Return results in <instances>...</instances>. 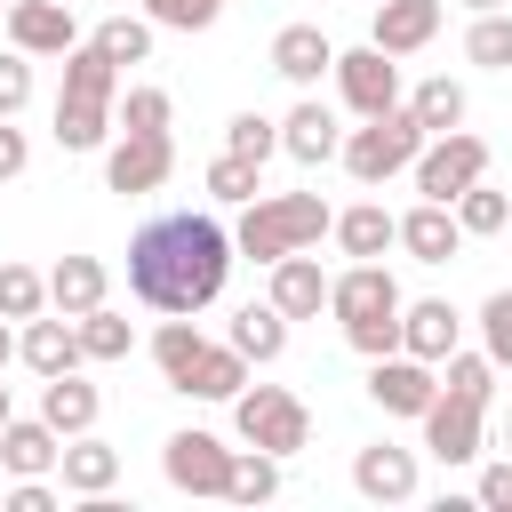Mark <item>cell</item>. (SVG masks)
<instances>
[{
  "mask_svg": "<svg viewBox=\"0 0 512 512\" xmlns=\"http://www.w3.org/2000/svg\"><path fill=\"white\" fill-rule=\"evenodd\" d=\"M224 152H240V160L264 168V160L280 152V120H264V112H232V120H224Z\"/></svg>",
  "mask_w": 512,
  "mask_h": 512,
  "instance_id": "e575fe53",
  "label": "cell"
},
{
  "mask_svg": "<svg viewBox=\"0 0 512 512\" xmlns=\"http://www.w3.org/2000/svg\"><path fill=\"white\" fill-rule=\"evenodd\" d=\"M408 112L424 120V136H448V128H464V88L440 72V80H424V88L408 96Z\"/></svg>",
  "mask_w": 512,
  "mask_h": 512,
  "instance_id": "f546056e",
  "label": "cell"
},
{
  "mask_svg": "<svg viewBox=\"0 0 512 512\" xmlns=\"http://www.w3.org/2000/svg\"><path fill=\"white\" fill-rule=\"evenodd\" d=\"M480 176H488V144L464 136V128H448V136H432V144L416 152V192H424V200H448V208H456Z\"/></svg>",
  "mask_w": 512,
  "mask_h": 512,
  "instance_id": "ba28073f",
  "label": "cell"
},
{
  "mask_svg": "<svg viewBox=\"0 0 512 512\" xmlns=\"http://www.w3.org/2000/svg\"><path fill=\"white\" fill-rule=\"evenodd\" d=\"M40 312H48V272L0 264V320H40Z\"/></svg>",
  "mask_w": 512,
  "mask_h": 512,
  "instance_id": "1f68e13d",
  "label": "cell"
},
{
  "mask_svg": "<svg viewBox=\"0 0 512 512\" xmlns=\"http://www.w3.org/2000/svg\"><path fill=\"white\" fill-rule=\"evenodd\" d=\"M104 288H112V280H104V264H96V256H56V272H48V304H56V312H72V320H80V312H96V304H104Z\"/></svg>",
  "mask_w": 512,
  "mask_h": 512,
  "instance_id": "484cf974",
  "label": "cell"
},
{
  "mask_svg": "<svg viewBox=\"0 0 512 512\" xmlns=\"http://www.w3.org/2000/svg\"><path fill=\"white\" fill-rule=\"evenodd\" d=\"M432 32H440V0H376V16H368V40L384 56H416V48H432Z\"/></svg>",
  "mask_w": 512,
  "mask_h": 512,
  "instance_id": "9a60e30c",
  "label": "cell"
},
{
  "mask_svg": "<svg viewBox=\"0 0 512 512\" xmlns=\"http://www.w3.org/2000/svg\"><path fill=\"white\" fill-rule=\"evenodd\" d=\"M8 40H16L24 56H72V48H80L72 0H8Z\"/></svg>",
  "mask_w": 512,
  "mask_h": 512,
  "instance_id": "4fadbf2b",
  "label": "cell"
},
{
  "mask_svg": "<svg viewBox=\"0 0 512 512\" xmlns=\"http://www.w3.org/2000/svg\"><path fill=\"white\" fill-rule=\"evenodd\" d=\"M264 184H256V160H240V152H216L208 160V200H256Z\"/></svg>",
  "mask_w": 512,
  "mask_h": 512,
  "instance_id": "74e56055",
  "label": "cell"
},
{
  "mask_svg": "<svg viewBox=\"0 0 512 512\" xmlns=\"http://www.w3.org/2000/svg\"><path fill=\"white\" fill-rule=\"evenodd\" d=\"M112 104H120V64L96 40H80L64 56V88H56V144L64 152H96L112 136Z\"/></svg>",
  "mask_w": 512,
  "mask_h": 512,
  "instance_id": "7a4b0ae2",
  "label": "cell"
},
{
  "mask_svg": "<svg viewBox=\"0 0 512 512\" xmlns=\"http://www.w3.org/2000/svg\"><path fill=\"white\" fill-rule=\"evenodd\" d=\"M168 168H176V144H168V136H136V128H128V136L104 152V184H112V192H128V200L160 192V184H168Z\"/></svg>",
  "mask_w": 512,
  "mask_h": 512,
  "instance_id": "8fae6325",
  "label": "cell"
},
{
  "mask_svg": "<svg viewBox=\"0 0 512 512\" xmlns=\"http://www.w3.org/2000/svg\"><path fill=\"white\" fill-rule=\"evenodd\" d=\"M480 504L512 512V464H488V472H480Z\"/></svg>",
  "mask_w": 512,
  "mask_h": 512,
  "instance_id": "f6af8a7d",
  "label": "cell"
},
{
  "mask_svg": "<svg viewBox=\"0 0 512 512\" xmlns=\"http://www.w3.org/2000/svg\"><path fill=\"white\" fill-rule=\"evenodd\" d=\"M480 344H488L496 368H512V288H496V296L480 304Z\"/></svg>",
  "mask_w": 512,
  "mask_h": 512,
  "instance_id": "f35d334b",
  "label": "cell"
},
{
  "mask_svg": "<svg viewBox=\"0 0 512 512\" xmlns=\"http://www.w3.org/2000/svg\"><path fill=\"white\" fill-rule=\"evenodd\" d=\"M160 472H168V488H184V496H224V488H232V448H224L216 432H168Z\"/></svg>",
  "mask_w": 512,
  "mask_h": 512,
  "instance_id": "9c48e42d",
  "label": "cell"
},
{
  "mask_svg": "<svg viewBox=\"0 0 512 512\" xmlns=\"http://www.w3.org/2000/svg\"><path fill=\"white\" fill-rule=\"evenodd\" d=\"M96 48H104L112 64H144V56H152V24H144V16H104V24H96Z\"/></svg>",
  "mask_w": 512,
  "mask_h": 512,
  "instance_id": "d590c367",
  "label": "cell"
},
{
  "mask_svg": "<svg viewBox=\"0 0 512 512\" xmlns=\"http://www.w3.org/2000/svg\"><path fill=\"white\" fill-rule=\"evenodd\" d=\"M72 328H80V352H88V360H128V352H136V328H128V320H120L112 304L80 312Z\"/></svg>",
  "mask_w": 512,
  "mask_h": 512,
  "instance_id": "f1b7e54d",
  "label": "cell"
},
{
  "mask_svg": "<svg viewBox=\"0 0 512 512\" xmlns=\"http://www.w3.org/2000/svg\"><path fill=\"white\" fill-rule=\"evenodd\" d=\"M464 8H472V16H488V8H504V0H464Z\"/></svg>",
  "mask_w": 512,
  "mask_h": 512,
  "instance_id": "c3c4849f",
  "label": "cell"
},
{
  "mask_svg": "<svg viewBox=\"0 0 512 512\" xmlns=\"http://www.w3.org/2000/svg\"><path fill=\"white\" fill-rule=\"evenodd\" d=\"M400 248H408L416 264H448V256L464 248V224H456V208H448V200H416V208L400 216Z\"/></svg>",
  "mask_w": 512,
  "mask_h": 512,
  "instance_id": "d6986e66",
  "label": "cell"
},
{
  "mask_svg": "<svg viewBox=\"0 0 512 512\" xmlns=\"http://www.w3.org/2000/svg\"><path fill=\"white\" fill-rule=\"evenodd\" d=\"M456 224H464V240H488V232H504V224H512V200H504V192L480 176V184L456 200Z\"/></svg>",
  "mask_w": 512,
  "mask_h": 512,
  "instance_id": "836d02e7",
  "label": "cell"
},
{
  "mask_svg": "<svg viewBox=\"0 0 512 512\" xmlns=\"http://www.w3.org/2000/svg\"><path fill=\"white\" fill-rule=\"evenodd\" d=\"M464 56H472L480 72H512V16H504V8L472 16V32H464Z\"/></svg>",
  "mask_w": 512,
  "mask_h": 512,
  "instance_id": "d6a6232c",
  "label": "cell"
},
{
  "mask_svg": "<svg viewBox=\"0 0 512 512\" xmlns=\"http://www.w3.org/2000/svg\"><path fill=\"white\" fill-rule=\"evenodd\" d=\"M400 304H408V296H400V280H392L376 256L328 280V312L344 320V344H352V352H368V360L400 352Z\"/></svg>",
  "mask_w": 512,
  "mask_h": 512,
  "instance_id": "3957f363",
  "label": "cell"
},
{
  "mask_svg": "<svg viewBox=\"0 0 512 512\" xmlns=\"http://www.w3.org/2000/svg\"><path fill=\"white\" fill-rule=\"evenodd\" d=\"M416 424H424V448H432L440 464H472V456H480V432H488V392L440 376V392H432V408H424Z\"/></svg>",
  "mask_w": 512,
  "mask_h": 512,
  "instance_id": "52a82bcc",
  "label": "cell"
},
{
  "mask_svg": "<svg viewBox=\"0 0 512 512\" xmlns=\"http://www.w3.org/2000/svg\"><path fill=\"white\" fill-rule=\"evenodd\" d=\"M8 416H16V400H8V384H0V432H8Z\"/></svg>",
  "mask_w": 512,
  "mask_h": 512,
  "instance_id": "7dc6e473",
  "label": "cell"
},
{
  "mask_svg": "<svg viewBox=\"0 0 512 512\" xmlns=\"http://www.w3.org/2000/svg\"><path fill=\"white\" fill-rule=\"evenodd\" d=\"M16 352H24V368H32V376H64V368H80V360H88V352H80L72 312H56V320H24Z\"/></svg>",
  "mask_w": 512,
  "mask_h": 512,
  "instance_id": "ffe728a7",
  "label": "cell"
},
{
  "mask_svg": "<svg viewBox=\"0 0 512 512\" xmlns=\"http://www.w3.org/2000/svg\"><path fill=\"white\" fill-rule=\"evenodd\" d=\"M456 328H464V312L448 304V296H424V304H400V352H416V360H448L456 352Z\"/></svg>",
  "mask_w": 512,
  "mask_h": 512,
  "instance_id": "2e32d148",
  "label": "cell"
},
{
  "mask_svg": "<svg viewBox=\"0 0 512 512\" xmlns=\"http://www.w3.org/2000/svg\"><path fill=\"white\" fill-rule=\"evenodd\" d=\"M352 488H360L368 504H408V496H416V448H392V440L360 448V456H352Z\"/></svg>",
  "mask_w": 512,
  "mask_h": 512,
  "instance_id": "5bb4252c",
  "label": "cell"
},
{
  "mask_svg": "<svg viewBox=\"0 0 512 512\" xmlns=\"http://www.w3.org/2000/svg\"><path fill=\"white\" fill-rule=\"evenodd\" d=\"M200 344H208V336L192 328V312H168V320H160V336H152V360H160V376L176 384V376L200 360Z\"/></svg>",
  "mask_w": 512,
  "mask_h": 512,
  "instance_id": "4dcf8cb0",
  "label": "cell"
},
{
  "mask_svg": "<svg viewBox=\"0 0 512 512\" xmlns=\"http://www.w3.org/2000/svg\"><path fill=\"white\" fill-rule=\"evenodd\" d=\"M152 8V24H168V32H208L216 16H224V0H144Z\"/></svg>",
  "mask_w": 512,
  "mask_h": 512,
  "instance_id": "60d3db41",
  "label": "cell"
},
{
  "mask_svg": "<svg viewBox=\"0 0 512 512\" xmlns=\"http://www.w3.org/2000/svg\"><path fill=\"white\" fill-rule=\"evenodd\" d=\"M0 16H8V0H0Z\"/></svg>",
  "mask_w": 512,
  "mask_h": 512,
  "instance_id": "681fc988",
  "label": "cell"
},
{
  "mask_svg": "<svg viewBox=\"0 0 512 512\" xmlns=\"http://www.w3.org/2000/svg\"><path fill=\"white\" fill-rule=\"evenodd\" d=\"M56 456H64V432H56L48 416H8V432H0V464H8L16 480L56 472Z\"/></svg>",
  "mask_w": 512,
  "mask_h": 512,
  "instance_id": "44dd1931",
  "label": "cell"
},
{
  "mask_svg": "<svg viewBox=\"0 0 512 512\" xmlns=\"http://www.w3.org/2000/svg\"><path fill=\"white\" fill-rule=\"evenodd\" d=\"M432 392H440V376H432V360H416V352H384V360L368 368V400H376L384 416H424Z\"/></svg>",
  "mask_w": 512,
  "mask_h": 512,
  "instance_id": "7c38bea8",
  "label": "cell"
},
{
  "mask_svg": "<svg viewBox=\"0 0 512 512\" xmlns=\"http://www.w3.org/2000/svg\"><path fill=\"white\" fill-rule=\"evenodd\" d=\"M336 88H344V104L368 120V112H392L400 104V64L368 40V48H336Z\"/></svg>",
  "mask_w": 512,
  "mask_h": 512,
  "instance_id": "30bf717a",
  "label": "cell"
},
{
  "mask_svg": "<svg viewBox=\"0 0 512 512\" xmlns=\"http://www.w3.org/2000/svg\"><path fill=\"white\" fill-rule=\"evenodd\" d=\"M224 496H240V504H264V496H280V456H264V448L232 456V488H224Z\"/></svg>",
  "mask_w": 512,
  "mask_h": 512,
  "instance_id": "8d00e7d4",
  "label": "cell"
},
{
  "mask_svg": "<svg viewBox=\"0 0 512 512\" xmlns=\"http://www.w3.org/2000/svg\"><path fill=\"white\" fill-rule=\"evenodd\" d=\"M96 408H104L96 384H80L72 368H64V376H40V416H48L64 440H72V432H96Z\"/></svg>",
  "mask_w": 512,
  "mask_h": 512,
  "instance_id": "d4e9b609",
  "label": "cell"
},
{
  "mask_svg": "<svg viewBox=\"0 0 512 512\" xmlns=\"http://www.w3.org/2000/svg\"><path fill=\"white\" fill-rule=\"evenodd\" d=\"M232 424H240V440H248V448H264V456H296V448L312 440L304 400H296V392H280V384H240Z\"/></svg>",
  "mask_w": 512,
  "mask_h": 512,
  "instance_id": "8992f818",
  "label": "cell"
},
{
  "mask_svg": "<svg viewBox=\"0 0 512 512\" xmlns=\"http://www.w3.org/2000/svg\"><path fill=\"white\" fill-rule=\"evenodd\" d=\"M8 360H16V336H8V320H0V368H8Z\"/></svg>",
  "mask_w": 512,
  "mask_h": 512,
  "instance_id": "bcb514c9",
  "label": "cell"
},
{
  "mask_svg": "<svg viewBox=\"0 0 512 512\" xmlns=\"http://www.w3.org/2000/svg\"><path fill=\"white\" fill-rule=\"evenodd\" d=\"M48 504H56V488H48V480H40V472H32V480H16V488H8V512H48Z\"/></svg>",
  "mask_w": 512,
  "mask_h": 512,
  "instance_id": "7bdbcfd3",
  "label": "cell"
},
{
  "mask_svg": "<svg viewBox=\"0 0 512 512\" xmlns=\"http://www.w3.org/2000/svg\"><path fill=\"white\" fill-rule=\"evenodd\" d=\"M432 136H424V120L408 112V104H392V112H368L352 136H344V168H352V184H384V176H400V168H416V152H424Z\"/></svg>",
  "mask_w": 512,
  "mask_h": 512,
  "instance_id": "5b68a950",
  "label": "cell"
},
{
  "mask_svg": "<svg viewBox=\"0 0 512 512\" xmlns=\"http://www.w3.org/2000/svg\"><path fill=\"white\" fill-rule=\"evenodd\" d=\"M232 232L216 216H152L136 240H128V288L152 304V312H208L232 280Z\"/></svg>",
  "mask_w": 512,
  "mask_h": 512,
  "instance_id": "6da1fadb",
  "label": "cell"
},
{
  "mask_svg": "<svg viewBox=\"0 0 512 512\" xmlns=\"http://www.w3.org/2000/svg\"><path fill=\"white\" fill-rule=\"evenodd\" d=\"M240 384H248V352L240 344H200V360L176 376V392H192V400H240Z\"/></svg>",
  "mask_w": 512,
  "mask_h": 512,
  "instance_id": "7402d4cb",
  "label": "cell"
},
{
  "mask_svg": "<svg viewBox=\"0 0 512 512\" xmlns=\"http://www.w3.org/2000/svg\"><path fill=\"white\" fill-rule=\"evenodd\" d=\"M24 104H32V56L8 48V56H0V120H16Z\"/></svg>",
  "mask_w": 512,
  "mask_h": 512,
  "instance_id": "b9f144b4",
  "label": "cell"
},
{
  "mask_svg": "<svg viewBox=\"0 0 512 512\" xmlns=\"http://www.w3.org/2000/svg\"><path fill=\"white\" fill-rule=\"evenodd\" d=\"M56 472H64L72 496H112V480H120V448H104L96 432H72L64 456H56Z\"/></svg>",
  "mask_w": 512,
  "mask_h": 512,
  "instance_id": "603a6c76",
  "label": "cell"
},
{
  "mask_svg": "<svg viewBox=\"0 0 512 512\" xmlns=\"http://www.w3.org/2000/svg\"><path fill=\"white\" fill-rule=\"evenodd\" d=\"M272 72L296 80V88H312L320 72H336V40H328L320 24H280V32H272Z\"/></svg>",
  "mask_w": 512,
  "mask_h": 512,
  "instance_id": "e0dca14e",
  "label": "cell"
},
{
  "mask_svg": "<svg viewBox=\"0 0 512 512\" xmlns=\"http://www.w3.org/2000/svg\"><path fill=\"white\" fill-rule=\"evenodd\" d=\"M336 248L368 264V256H384V248H400V216H384L376 200H360V208H344V216H336Z\"/></svg>",
  "mask_w": 512,
  "mask_h": 512,
  "instance_id": "4316f807",
  "label": "cell"
},
{
  "mask_svg": "<svg viewBox=\"0 0 512 512\" xmlns=\"http://www.w3.org/2000/svg\"><path fill=\"white\" fill-rule=\"evenodd\" d=\"M120 120H128L136 136H168V88H128V96H120Z\"/></svg>",
  "mask_w": 512,
  "mask_h": 512,
  "instance_id": "ab89813d",
  "label": "cell"
},
{
  "mask_svg": "<svg viewBox=\"0 0 512 512\" xmlns=\"http://www.w3.org/2000/svg\"><path fill=\"white\" fill-rule=\"evenodd\" d=\"M232 344H240L256 368L280 360V352H288V312H280L272 296H264V304H240V312H232Z\"/></svg>",
  "mask_w": 512,
  "mask_h": 512,
  "instance_id": "83f0119b",
  "label": "cell"
},
{
  "mask_svg": "<svg viewBox=\"0 0 512 512\" xmlns=\"http://www.w3.org/2000/svg\"><path fill=\"white\" fill-rule=\"evenodd\" d=\"M320 232H336V208H328L320 192H272V200H248L232 248H240L248 264H280V256H296V248H312Z\"/></svg>",
  "mask_w": 512,
  "mask_h": 512,
  "instance_id": "277c9868",
  "label": "cell"
},
{
  "mask_svg": "<svg viewBox=\"0 0 512 512\" xmlns=\"http://www.w3.org/2000/svg\"><path fill=\"white\" fill-rule=\"evenodd\" d=\"M24 160H32L24 128H8V120H0V184H8V176H24Z\"/></svg>",
  "mask_w": 512,
  "mask_h": 512,
  "instance_id": "ee69618b",
  "label": "cell"
},
{
  "mask_svg": "<svg viewBox=\"0 0 512 512\" xmlns=\"http://www.w3.org/2000/svg\"><path fill=\"white\" fill-rule=\"evenodd\" d=\"M280 152H288V160H304V168L336 160V152H344V128H336V112H328L320 96H304V104L280 120Z\"/></svg>",
  "mask_w": 512,
  "mask_h": 512,
  "instance_id": "ac0fdd59",
  "label": "cell"
},
{
  "mask_svg": "<svg viewBox=\"0 0 512 512\" xmlns=\"http://www.w3.org/2000/svg\"><path fill=\"white\" fill-rule=\"evenodd\" d=\"M272 304H280L288 320H312V312L328 304V272H320L304 248H296V256H280V264H272Z\"/></svg>",
  "mask_w": 512,
  "mask_h": 512,
  "instance_id": "cb8c5ba5",
  "label": "cell"
},
{
  "mask_svg": "<svg viewBox=\"0 0 512 512\" xmlns=\"http://www.w3.org/2000/svg\"><path fill=\"white\" fill-rule=\"evenodd\" d=\"M368 8H376V0H368Z\"/></svg>",
  "mask_w": 512,
  "mask_h": 512,
  "instance_id": "f907efd6",
  "label": "cell"
}]
</instances>
